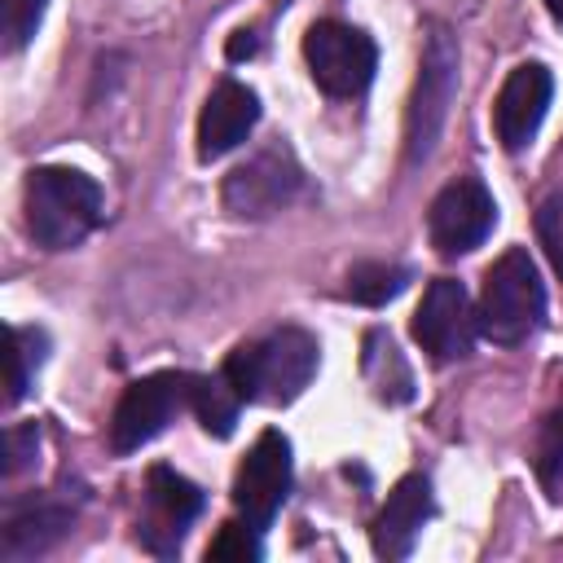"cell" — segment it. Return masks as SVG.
Returning a JSON list of instances; mask_svg holds the SVG:
<instances>
[{"mask_svg":"<svg viewBox=\"0 0 563 563\" xmlns=\"http://www.w3.org/2000/svg\"><path fill=\"white\" fill-rule=\"evenodd\" d=\"M537 233H541V246H545L550 264L563 273V194L545 198V207L537 211Z\"/></svg>","mask_w":563,"mask_h":563,"instance_id":"cell-23","label":"cell"},{"mask_svg":"<svg viewBox=\"0 0 563 563\" xmlns=\"http://www.w3.org/2000/svg\"><path fill=\"white\" fill-rule=\"evenodd\" d=\"M66 528H70V510H66V506L31 501V506H22V510H9L0 550H4L9 559H31V554L48 550Z\"/></svg>","mask_w":563,"mask_h":563,"instance_id":"cell-15","label":"cell"},{"mask_svg":"<svg viewBox=\"0 0 563 563\" xmlns=\"http://www.w3.org/2000/svg\"><path fill=\"white\" fill-rule=\"evenodd\" d=\"M189 391H194V378H185V374H150V378L132 383L114 409L110 449L132 453V449L150 444L154 435H163L167 422L189 405Z\"/></svg>","mask_w":563,"mask_h":563,"instance_id":"cell-6","label":"cell"},{"mask_svg":"<svg viewBox=\"0 0 563 563\" xmlns=\"http://www.w3.org/2000/svg\"><path fill=\"white\" fill-rule=\"evenodd\" d=\"M365 378L383 400H409L413 396V374L383 330H369V339H365Z\"/></svg>","mask_w":563,"mask_h":563,"instance_id":"cell-17","label":"cell"},{"mask_svg":"<svg viewBox=\"0 0 563 563\" xmlns=\"http://www.w3.org/2000/svg\"><path fill=\"white\" fill-rule=\"evenodd\" d=\"M475 334H479V312L471 308L466 286L453 277H435L413 312V339L422 343V352H431L435 361H457L475 347Z\"/></svg>","mask_w":563,"mask_h":563,"instance_id":"cell-7","label":"cell"},{"mask_svg":"<svg viewBox=\"0 0 563 563\" xmlns=\"http://www.w3.org/2000/svg\"><path fill=\"white\" fill-rule=\"evenodd\" d=\"M550 92H554V79L541 62H523L506 75L501 92H497V106H493V128H497V141L515 154L523 145H532L545 110H550Z\"/></svg>","mask_w":563,"mask_h":563,"instance_id":"cell-11","label":"cell"},{"mask_svg":"<svg viewBox=\"0 0 563 563\" xmlns=\"http://www.w3.org/2000/svg\"><path fill=\"white\" fill-rule=\"evenodd\" d=\"M189 409L198 413V422H202V431H207V435L224 440V435H233V427H238L242 396H238V387L229 383V374L220 369V374H211V378H194Z\"/></svg>","mask_w":563,"mask_h":563,"instance_id":"cell-16","label":"cell"},{"mask_svg":"<svg viewBox=\"0 0 563 563\" xmlns=\"http://www.w3.org/2000/svg\"><path fill=\"white\" fill-rule=\"evenodd\" d=\"M44 334L40 330H9V405H18L31 387V374L40 369L44 361Z\"/></svg>","mask_w":563,"mask_h":563,"instance_id":"cell-19","label":"cell"},{"mask_svg":"<svg viewBox=\"0 0 563 563\" xmlns=\"http://www.w3.org/2000/svg\"><path fill=\"white\" fill-rule=\"evenodd\" d=\"M48 0H0V31H4V48L18 53L31 44V35L44 22Z\"/></svg>","mask_w":563,"mask_h":563,"instance_id":"cell-21","label":"cell"},{"mask_svg":"<svg viewBox=\"0 0 563 563\" xmlns=\"http://www.w3.org/2000/svg\"><path fill=\"white\" fill-rule=\"evenodd\" d=\"M35 449H40L35 427H13V431L4 435V475H18L22 466H31Z\"/></svg>","mask_w":563,"mask_h":563,"instance_id":"cell-24","label":"cell"},{"mask_svg":"<svg viewBox=\"0 0 563 563\" xmlns=\"http://www.w3.org/2000/svg\"><path fill=\"white\" fill-rule=\"evenodd\" d=\"M545 9H550V18L563 26V0H545Z\"/></svg>","mask_w":563,"mask_h":563,"instance_id":"cell-26","label":"cell"},{"mask_svg":"<svg viewBox=\"0 0 563 563\" xmlns=\"http://www.w3.org/2000/svg\"><path fill=\"white\" fill-rule=\"evenodd\" d=\"M537 471L545 484H554L563 475V400L554 405V413L545 418L541 427V440H537Z\"/></svg>","mask_w":563,"mask_h":563,"instance_id":"cell-22","label":"cell"},{"mask_svg":"<svg viewBox=\"0 0 563 563\" xmlns=\"http://www.w3.org/2000/svg\"><path fill=\"white\" fill-rule=\"evenodd\" d=\"M101 220V189L75 167H35L26 176V229L48 251L79 246Z\"/></svg>","mask_w":563,"mask_h":563,"instance_id":"cell-2","label":"cell"},{"mask_svg":"<svg viewBox=\"0 0 563 563\" xmlns=\"http://www.w3.org/2000/svg\"><path fill=\"white\" fill-rule=\"evenodd\" d=\"M405 282H409V268L387 264V260H361L347 268V295L356 303H369V308L396 299L405 290Z\"/></svg>","mask_w":563,"mask_h":563,"instance_id":"cell-18","label":"cell"},{"mask_svg":"<svg viewBox=\"0 0 563 563\" xmlns=\"http://www.w3.org/2000/svg\"><path fill=\"white\" fill-rule=\"evenodd\" d=\"M264 550H260V528L255 523H224L211 545H207V563H255Z\"/></svg>","mask_w":563,"mask_h":563,"instance_id":"cell-20","label":"cell"},{"mask_svg":"<svg viewBox=\"0 0 563 563\" xmlns=\"http://www.w3.org/2000/svg\"><path fill=\"white\" fill-rule=\"evenodd\" d=\"M299 180L303 176H299L290 150H282V145L260 150L255 158H246L242 167H233L224 176V207L242 220H264L299 194Z\"/></svg>","mask_w":563,"mask_h":563,"instance_id":"cell-10","label":"cell"},{"mask_svg":"<svg viewBox=\"0 0 563 563\" xmlns=\"http://www.w3.org/2000/svg\"><path fill=\"white\" fill-rule=\"evenodd\" d=\"M255 123H260V97H255L246 84L224 79V84L207 97V106H202V114H198V158H202V163L224 158L229 150H238V145L251 136Z\"/></svg>","mask_w":563,"mask_h":563,"instance_id":"cell-13","label":"cell"},{"mask_svg":"<svg viewBox=\"0 0 563 563\" xmlns=\"http://www.w3.org/2000/svg\"><path fill=\"white\" fill-rule=\"evenodd\" d=\"M229 383L242 400L260 405H290L317 374V339L308 330H273L260 343H242L224 361Z\"/></svg>","mask_w":563,"mask_h":563,"instance_id":"cell-1","label":"cell"},{"mask_svg":"<svg viewBox=\"0 0 563 563\" xmlns=\"http://www.w3.org/2000/svg\"><path fill=\"white\" fill-rule=\"evenodd\" d=\"M427 519H431V484L422 475H405L387 493V501L374 519V550L383 559H405Z\"/></svg>","mask_w":563,"mask_h":563,"instance_id":"cell-14","label":"cell"},{"mask_svg":"<svg viewBox=\"0 0 563 563\" xmlns=\"http://www.w3.org/2000/svg\"><path fill=\"white\" fill-rule=\"evenodd\" d=\"M493 224H497V202H493L488 185L475 180V176H457L453 185H444L431 202V216H427L431 246L440 255L475 251L488 238Z\"/></svg>","mask_w":563,"mask_h":563,"instance_id":"cell-9","label":"cell"},{"mask_svg":"<svg viewBox=\"0 0 563 563\" xmlns=\"http://www.w3.org/2000/svg\"><path fill=\"white\" fill-rule=\"evenodd\" d=\"M457 92V40L449 35V26H431L422 40V62H418V79H413V97H409V114H405V154L409 163L431 158L449 106Z\"/></svg>","mask_w":563,"mask_h":563,"instance_id":"cell-4","label":"cell"},{"mask_svg":"<svg viewBox=\"0 0 563 563\" xmlns=\"http://www.w3.org/2000/svg\"><path fill=\"white\" fill-rule=\"evenodd\" d=\"M286 493H290V440L282 431H264L238 466L233 506L246 523H255L264 532L273 523V515L282 510Z\"/></svg>","mask_w":563,"mask_h":563,"instance_id":"cell-8","label":"cell"},{"mask_svg":"<svg viewBox=\"0 0 563 563\" xmlns=\"http://www.w3.org/2000/svg\"><path fill=\"white\" fill-rule=\"evenodd\" d=\"M479 330L493 343H523L528 334H537V325L545 321V286L537 277V264L528 251L510 246L488 273H484V295H479Z\"/></svg>","mask_w":563,"mask_h":563,"instance_id":"cell-3","label":"cell"},{"mask_svg":"<svg viewBox=\"0 0 563 563\" xmlns=\"http://www.w3.org/2000/svg\"><path fill=\"white\" fill-rule=\"evenodd\" d=\"M202 510V493L176 475L172 466H154L150 471V488H145V519H141V541L154 554H176L185 528L194 523V515Z\"/></svg>","mask_w":563,"mask_h":563,"instance_id":"cell-12","label":"cell"},{"mask_svg":"<svg viewBox=\"0 0 563 563\" xmlns=\"http://www.w3.org/2000/svg\"><path fill=\"white\" fill-rule=\"evenodd\" d=\"M303 57L312 79L330 92V97H356L369 88L378 53L374 40L347 22H312L303 35Z\"/></svg>","mask_w":563,"mask_h":563,"instance_id":"cell-5","label":"cell"},{"mask_svg":"<svg viewBox=\"0 0 563 563\" xmlns=\"http://www.w3.org/2000/svg\"><path fill=\"white\" fill-rule=\"evenodd\" d=\"M255 48H260V40H255V31H233V40H229V48H224V53H229L233 62H242V57H251Z\"/></svg>","mask_w":563,"mask_h":563,"instance_id":"cell-25","label":"cell"}]
</instances>
